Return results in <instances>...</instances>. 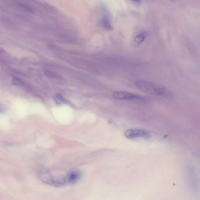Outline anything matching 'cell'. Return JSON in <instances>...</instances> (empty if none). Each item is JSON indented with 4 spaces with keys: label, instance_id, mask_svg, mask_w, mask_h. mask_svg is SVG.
I'll return each instance as SVG.
<instances>
[{
    "label": "cell",
    "instance_id": "7",
    "mask_svg": "<svg viewBox=\"0 0 200 200\" xmlns=\"http://www.w3.org/2000/svg\"><path fill=\"white\" fill-rule=\"evenodd\" d=\"M102 11V18L100 21V25L106 30H112V27L110 24V19L108 16L109 15H108L107 10H105L104 7H103Z\"/></svg>",
    "mask_w": 200,
    "mask_h": 200
},
{
    "label": "cell",
    "instance_id": "5",
    "mask_svg": "<svg viewBox=\"0 0 200 200\" xmlns=\"http://www.w3.org/2000/svg\"><path fill=\"white\" fill-rule=\"evenodd\" d=\"M124 136L128 139H135L142 138L144 139H150L151 137L150 133L145 129L133 128L127 129L124 133Z\"/></svg>",
    "mask_w": 200,
    "mask_h": 200
},
{
    "label": "cell",
    "instance_id": "10",
    "mask_svg": "<svg viewBox=\"0 0 200 200\" xmlns=\"http://www.w3.org/2000/svg\"><path fill=\"white\" fill-rule=\"evenodd\" d=\"M12 83L17 86H21L24 85V82L22 81L21 79L17 78H14L12 79Z\"/></svg>",
    "mask_w": 200,
    "mask_h": 200
},
{
    "label": "cell",
    "instance_id": "12",
    "mask_svg": "<svg viewBox=\"0 0 200 200\" xmlns=\"http://www.w3.org/2000/svg\"><path fill=\"white\" fill-rule=\"evenodd\" d=\"M169 1H174V0H169Z\"/></svg>",
    "mask_w": 200,
    "mask_h": 200
},
{
    "label": "cell",
    "instance_id": "8",
    "mask_svg": "<svg viewBox=\"0 0 200 200\" xmlns=\"http://www.w3.org/2000/svg\"><path fill=\"white\" fill-rule=\"evenodd\" d=\"M147 36V34L146 32H143L140 33L139 35H137L134 39L133 41V43L135 46H138L144 41L146 37Z\"/></svg>",
    "mask_w": 200,
    "mask_h": 200
},
{
    "label": "cell",
    "instance_id": "3",
    "mask_svg": "<svg viewBox=\"0 0 200 200\" xmlns=\"http://www.w3.org/2000/svg\"><path fill=\"white\" fill-rule=\"evenodd\" d=\"M39 178L44 183L54 187H62L67 184L65 177H57L47 173H40Z\"/></svg>",
    "mask_w": 200,
    "mask_h": 200
},
{
    "label": "cell",
    "instance_id": "1",
    "mask_svg": "<svg viewBox=\"0 0 200 200\" xmlns=\"http://www.w3.org/2000/svg\"><path fill=\"white\" fill-rule=\"evenodd\" d=\"M135 84L139 90L152 95L169 99L175 97V95L172 91L160 84L146 80H137L135 82Z\"/></svg>",
    "mask_w": 200,
    "mask_h": 200
},
{
    "label": "cell",
    "instance_id": "6",
    "mask_svg": "<svg viewBox=\"0 0 200 200\" xmlns=\"http://www.w3.org/2000/svg\"><path fill=\"white\" fill-rule=\"evenodd\" d=\"M81 173L78 171H72L66 175L65 180L67 184H72L76 183L80 179Z\"/></svg>",
    "mask_w": 200,
    "mask_h": 200
},
{
    "label": "cell",
    "instance_id": "11",
    "mask_svg": "<svg viewBox=\"0 0 200 200\" xmlns=\"http://www.w3.org/2000/svg\"><path fill=\"white\" fill-rule=\"evenodd\" d=\"M130 1L135 2V3H139L140 1V0H130Z\"/></svg>",
    "mask_w": 200,
    "mask_h": 200
},
{
    "label": "cell",
    "instance_id": "2",
    "mask_svg": "<svg viewBox=\"0 0 200 200\" xmlns=\"http://www.w3.org/2000/svg\"><path fill=\"white\" fill-rule=\"evenodd\" d=\"M113 98L118 100L132 101L137 103H147L150 100L149 98L123 91H115L112 94Z\"/></svg>",
    "mask_w": 200,
    "mask_h": 200
},
{
    "label": "cell",
    "instance_id": "9",
    "mask_svg": "<svg viewBox=\"0 0 200 200\" xmlns=\"http://www.w3.org/2000/svg\"><path fill=\"white\" fill-rule=\"evenodd\" d=\"M54 100L55 102L58 104H62V103H66L68 102L66 101V99L61 95L57 94L54 97Z\"/></svg>",
    "mask_w": 200,
    "mask_h": 200
},
{
    "label": "cell",
    "instance_id": "4",
    "mask_svg": "<svg viewBox=\"0 0 200 200\" xmlns=\"http://www.w3.org/2000/svg\"><path fill=\"white\" fill-rule=\"evenodd\" d=\"M188 183L191 189L194 191H198L200 187L199 175L194 166L189 165L186 168Z\"/></svg>",
    "mask_w": 200,
    "mask_h": 200
}]
</instances>
